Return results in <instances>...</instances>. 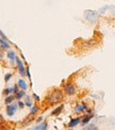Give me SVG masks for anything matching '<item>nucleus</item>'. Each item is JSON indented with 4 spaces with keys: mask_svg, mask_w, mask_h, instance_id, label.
Here are the masks:
<instances>
[{
    "mask_svg": "<svg viewBox=\"0 0 115 130\" xmlns=\"http://www.w3.org/2000/svg\"><path fill=\"white\" fill-rule=\"evenodd\" d=\"M84 17L90 21V23L94 24L97 21V18H98V14L97 12H95V11H92V10H86L84 12Z\"/></svg>",
    "mask_w": 115,
    "mask_h": 130,
    "instance_id": "obj_1",
    "label": "nucleus"
},
{
    "mask_svg": "<svg viewBox=\"0 0 115 130\" xmlns=\"http://www.w3.org/2000/svg\"><path fill=\"white\" fill-rule=\"evenodd\" d=\"M62 98H63V96L61 94V92L60 91H54L50 94V96H49L48 99L50 100V104H56V102L61 101Z\"/></svg>",
    "mask_w": 115,
    "mask_h": 130,
    "instance_id": "obj_2",
    "label": "nucleus"
},
{
    "mask_svg": "<svg viewBox=\"0 0 115 130\" xmlns=\"http://www.w3.org/2000/svg\"><path fill=\"white\" fill-rule=\"evenodd\" d=\"M17 109V105H12V106H8L7 107V113L9 116H13L14 113Z\"/></svg>",
    "mask_w": 115,
    "mask_h": 130,
    "instance_id": "obj_3",
    "label": "nucleus"
},
{
    "mask_svg": "<svg viewBox=\"0 0 115 130\" xmlns=\"http://www.w3.org/2000/svg\"><path fill=\"white\" fill-rule=\"evenodd\" d=\"M65 92H66V94H68V95H74L76 93V90L72 84H67L65 86Z\"/></svg>",
    "mask_w": 115,
    "mask_h": 130,
    "instance_id": "obj_4",
    "label": "nucleus"
},
{
    "mask_svg": "<svg viewBox=\"0 0 115 130\" xmlns=\"http://www.w3.org/2000/svg\"><path fill=\"white\" fill-rule=\"evenodd\" d=\"M15 59H16V62H17V64H18V69H19V72H20L21 76H25V75H26V70H25V68H24L23 63H21V61L19 60L18 58H16V57H15Z\"/></svg>",
    "mask_w": 115,
    "mask_h": 130,
    "instance_id": "obj_5",
    "label": "nucleus"
},
{
    "mask_svg": "<svg viewBox=\"0 0 115 130\" xmlns=\"http://www.w3.org/2000/svg\"><path fill=\"white\" fill-rule=\"evenodd\" d=\"M79 123H80V118H75V120H72V121H70V123L68 124V126H69L70 128H73V127H75V126L78 125Z\"/></svg>",
    "mask_w": 115,
    "mask_h": 130,
    "instance_id": "obj_6",
    "label": "nucleus"
},
{
    "mask_svg": "<svg viewBox=\"0 0 115 130\" xmlns=\"http://www.w3.org/2000/svg\"><path fill=\"white\" fill-rule=\"evenodd\" d=\"M0 45H1V47L3 48V49H9L10 48V45L3 39H0Z\"/></svg>",
    "mask_w": 115,
    "mask_h": 130,
    "instance_id": "obj_7",
    "label": "nucleus"
},
{
    "mask_svg": "<svg viewBox=\"0 0 115 130\" xmlns=\"http://www.w3.org/2000/svg\"><path fill=\"white\" fill-rule=\"evenodd\" d=\"M85 109H86V106H85V105H82V106L77 107L76 109H75V112H76V113H81V112H83Z\"/></svg>",
    "mask_w": 115,
    "mask_h": 130,
    "instance_id": "obj_8",
    "label": "nucleus"
},
{
    "mask_svg": "<svg viewBox=\"0 0 115 130\" xmlns=\"http://www.w3.org/2000/svg\"><path fill=\"white\" fill-rule=\"evenodd\" d=\"M33 129H35V130H45V129H47V123H44V124H41V125H38V126H36V127H34Z\"/></svg>",
    "mask_w": 115,
    "mask_h": 130,
    "instance_id": "obj_9",
    "label": "nucleus"
},
{
    "mask_svg": "<svg viewBox=\"0 0 115 130\" xmlns=\"http://www.w3.org/2000/svg\"><path fill=\"white\" fill-rule=\"evenodd\" d=\"M18 85H19V86H20V88L23 89V90H25V91L27 90V88H28V86H27V84H26V82H25L24 80H19Z\"/></svg>",
    "mask_w": 115,
    "mask_h": 130,
    "instance_id": "obj_10",
    "label": "nucleus"
},
{
    "mask_svg": "<svg viewBox=\"0 0 115 130\" xmlns=\"http://www.w3.org/2000/svg\"><path fill=\"white\" fill-rule=\"evenodd\" d=\"M14 100V97L13 96H9V97H7V98H5V100H4V102L7 105H9V104H11V102H12Z\"/></svg>",
    "mask_w": 115,
    "mask_h": 130,
    "instance_id": "obj_11",
    "label": "nucleus"
},
{
    "mask_svg": "<svg viewBox=\"0 0 115 130\" xmlns=\"http://www.w3.org/2000/svg\"><path fill=\"white\" fill-rule=\"evenodd\" d=\"M84 129L85 130H96L97 129V127L95 126V125H89V126H86V127H84Z\"/></svg>",
    "mask_w": 115,
    "mask_h": 130,
    "instance_id": "obj_12",
    "label": "nucleus"
},
{
    "mask_svg": "<svg viewBox=\"0 0 115 130\" xmlns=\"http://www.w3.org/2000/svg\"><path fill=\"white\" fill-rule=\"evenodd\" d=\"M62 109H63V106L59 107V108H58V109H57L56 111H53V112H52V114H53V115H57V114H59V113L62 111Z\"/></svg>",
    "mask_w": 115,
    "mask_h": 130,
    "instance_id": "obj_13",
    "label": "nucleus"
},
{
    "mask_svg": "<svg viewBox=\"0 0 115 130\" xmlns=\"http://www.w3.org/2000/svg\"><path fill=\"white\" fill-rule=\"evenodd\" d=\"M8 57L11 59V60H14V59H15V53H14L13 51H10V52L8 53Z\"/></svg>",
    "mask_w": 115,
    "mask_h": 130,
    "instance_id": "obj_14",
    "label": "nucleus"
},
{
    "mask_svg": "<svg viewBox=\"0 0 115 130\" xmlns=\"http://www.w3.org/2000/svg\"><path fill=\"white\" fill-rule=\"evenodd\" d=\"M24 95H25V92H24V91L17 92V98H18V99H20V98H21V97H23Z\"/></svg>",
    "mask_w": 115,
    "mask_h": 130,
    "instance_id": "obj_15",
    "label": "nucleus"
},
{
    "mask_svg": "<svg viewBox=\"0 0 115 130\" xmlns=\"http://www.w3.org/2000/svg\"><path fill=\"white\" fill-rule=\"evenodd\" d=\"M91 118H92V116H90V115H87V116H85V118H84V120H83V121H82V124H86L87 122H89V121L91 120Z\"/></svg>",
    "mask_w": 115,
    "mask_h": 130,
    "instance_id": "obj_16",
    "label": "nucleus"
},
{
    "mask_svg": "<svg viewBox=\"0 0 115 130\" xmlns=\"http://www.w3.org/2000/svg\"><path fill=\"white\" fill-rule=\"evenodd\" d=\"M12 91H13L12 89H5V90H4V92H3V93H4L5 95H9L10 93H12Z\"/></svg>",
    "mask_w": 115,
    "mask_h": 130,
    "instance_id": "obj_17",
    "label": "nucleus"
},
{
    "mask_svg": "<svg viewBox=\"0 0 115 130\" xmlns=\"http://www.w3.org/2000/svg\"><path fill=\"white\" fill-rule=\"evenodd\" d=\"M37 111H38V108L37 107H33V109L31 110V114H35Z\"/></svg>",
    "mask_w": 115,
    "mask_h": 130,
    "instance_id": "obj_18",
    "label": "nucleus"
},
{
    "mask_svg": "<svg viewBox=\"0 0 115 130\" xmlns=\"http://www.w3.org/2000/svg\"><path fill=\"white\" fill-rule=\"evenodd\" d=\"M11 77H12V75H11V74H8L7 76H5V78H4V80L5 81H7V82H8V81L11 79Z\"/></svg>",
    "mask_w": 115,
    "mask_h": 130,
    "instance_id": "obj_19",
    "label": "nucleus"
},
{
    "mask_svg": "<svg viewBox=\"0 0 115 130\" xmlns=\"http://www.w3.org/2000/svg\"><path fill=\"white\" fill-rule=\"evenodd\" d=\"M108 9H109V7H105V8H102V9L100 10V13H105Z\"/></svg>",
    "mask_w": 115,
    "mask_h": 130,
    "instance_id": "obj_20",
    "label": "nucleus"
},
{
    "mask_svg": "<svg viewBox=\"0 0 115 130\" xmlns=\"http://www.w3.org/2000/svg\"><path fill=\"white\" fill-rule=\"evenodd\" d=\"M4 123V120H3V117L0 115V125H2V124Z\"/></svg>",
    "mask_w": 115,
    "mask_h": 130,
    "instance_id": "obj_21",
    "label": "nucleus"
},
{
    "mask_svg": "<svg viewBox=\"0 0 115 130\" xmlns=\"http://www.w3.org/2000/svg\"><path fill=\"white\" fill-rule=\"evenodd\" d=\"M111 13H112L113 15H115V7H113V8H111Z\"/></svg>",
    "mask_w": 115,
    "mask_h": 130,
    "instance_id": "obj_22",
    "label": "nucleus"
},
{
    "mask_svg": "<svg viewBox=\"0 0 115 130\" xmlns=\"http://www.w3.org/2000/svg\"><path fill=\"white\" fill-rule=\"evenodd\" d=\"M18 105H19L20 108H24V106H25V104H24V102H21V101H19V104H18Z\"/></svg>",
    "mask_w": 115,
    "mask_h": 130,
    "instance_id": "obj_23",
    "label": "nucleus"
},
{
    "mask_svg": "<svg viewBox=\"0 0 115 130\" xmlns=\"http://www.w3.org/2000/svg\"><path fill=\"white\" fill-rule=\"evenodd\" d=\"M13 91H14V93H17V86H16V85L14 86V90Z\"/></svg>",
    "mask_w": 115,
    "mask_h": 130,
    "instance_id": "obj_24",
    "label": "nucleus"
}]
</instances>
